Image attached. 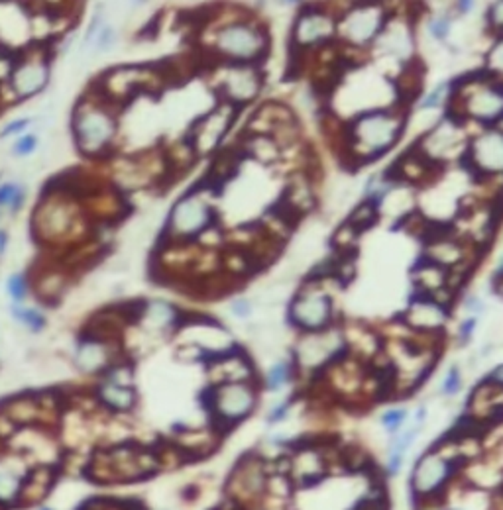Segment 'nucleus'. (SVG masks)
I'll list each match as a JSON object with an SVG mask.
<instances>
[{"label": "nucleus", "instance_id": "1", "mask_svg": "<svg viewBox=\"0 0 503 510\" xmlns=\"http://www.w3.org/2000/svg\"><path fill=\"white\" fill-rule=\"evenodd\" d=\"M162 471L156 448H146L132 439H122L108 448L90 453L83 466V475L95 485H128L154 477Z\"/></svg>", "mask_w": 503, "mask_h": 510}, {"label": "nucleus", "instance_id": "2", "mask_svg": "<svg viewBox=\"0 0 503 510\" xmlns=\"http://www.w3.org/2000/svg\"><path fill=\"white\" fill-rule=\"evenodd\" d=\"M89 214L83 204L45 187L44 196L38 203L30 220L32 235L44 248H69L81 246V238L89 230Z\"/></svg>", "mask_w": 503, "mask_h": 510}, {"label": "nucleus", "instance_id": "3", "mask_svg": "<svg viewBox=\"0 0 503 510\" xmlns=\"http://www.w3.org/2000/svg\"><path fill=\"white\" fill-rule=\"evenodd\" d=\"M71 131L77 149L89 160L110 157L119 133L116 106L103 99L97 90L77 101L71 116Z\"/></svg>", "mask_w": 503, "mask_h": 510}, {"label": "nucleus", "instance_id": "4", "mask_svg": "<svg viewBox=\"0 0 503 510\" xmlns=\"http://www.w3.org/2000/svg\"><path fill=\"white\" fill-rule=\"evenodd\" d=\"M405 128V112L393 110H368L344 128L346 153L352 157L356 167L380 160L387 149L397 144Z\"/></svg>", "mask_w": 503, "mask_h": 510}, {"label": "nucleus", "instance_id": "5", "mask_svg": "<svg viewBox=\"0 0 503 510\" xmlns=\"http://www.w3.org/2000/svg\"><path fill=\"white\" fill-rule=\"evenodd\" d=\"M208 51L228 65H258L269 51L266 28L250 22H232L217 29Z\"/></svg>", "mask_w": 503, "mask_h": 510}, {"label": "nucleus", "instance_id": "6", "mask_svg": "<svg viewBox=\"0 0 503 510\" xmlns=\"http://www.w3.org/2000/svg\"><path fill=\"white\" fill-rule=\"evenodd\" d=\"M203 407L207 408L217 434H222L246 420L258 405V391L254 383L236 381L210 385L203 393Z\"/></svg>", "mask_w": 503, "mask_h": 510}, {"label": "nucleus", "instance_id": "7", "mask_svg": "<svg viewBox=\"0 0 503 510\" xmlns=\"http://www.w3.org/2000/svg\"><path fill=\"white\" fill-rule=\"evenodd\" d=\"M217 220V210L199 194V190L193 189L171 208L163 240L165 244H189L208 230H214Z\"/></svg>", "mask_w": 503, "mask_h": 510}, {"label": "nucleus", "instance_id": "8", "mask_svg": "<svg viewBox=\"0 0 503 510\" xmlns=\"http://www.w3.org/2000/svg\"><path fill=\"white\" fill-rule=\"evenodd\" d=\"M49 81V58L44 45L28 47L20 53H14V65L8 79L10 90L16 101H24L40 94Z\"/></svg>", "mask_w": 503, "mask_h": 510}, {"label": "nucleus", "instance_id": "9", "mask_svg": "<svg viewBox=\"0 0 503 510\" xmlns=\"http://www.w3.org/2000/svg\"><path fill=\"white\" fill-rule=\"evenodd\" d=\"M460 165L476 181L503 173V131L489 130L474 138L460 155Z\"/></svg>", "mask_w": 503, "mask_h": 510}, {"label": "nucleus", "instance_id": "10", "mask_svg": "<svg viewBox=\"0 0 503 510\" xmlns=\"http://www.w3.org/2000/svg\"><path fill=\"white\" fill-rule=\"evenodd\" d=\"M456 469V461L441 450H429L419 457L411 475L413 495L421 500H429L439 496L444 487L450 483Z\"/></svg>", "mask_w": 503, "mask_h": 510}, {"label": "nucleus", "instance_id": "11", "mask_svg": "<svg viewBox=\"0 0 503 510\" xmlns=\"http://www.w3.org/2000/svg\"><path fill=\"white\" fill-rule=\"evenodd\" d=\"M236 106H230L226 102H221L214 110H210L207 116L199 118L193 124L191 131L187 133L185 142L191 146L195 155H203V153H212L221 146L224 133L230 130L234 118L238 116Z\"/></svg>", "mask_w": 503, "mask_h": 510}, {"label": "nucleus", "instance_id": "12", "mask_svg": "<svg viewBox=\"0 0 503 510\" xmlns=\"http://www.w3.org/2000/svg\"><path fill=\"white\" fill-rule=\"evenodd\" d=\"M332 320L334 305L325 292H297L289 306V322L307 334L326 332Z\"/></svg>", "mask_w": 503, "mask_h": 510}, {"label": "nucleus", "instance_id": "13", "mask_svg": "<svg viewBox=\"0 0 503 510\" xmlns=\"http://www.w3.org/2000/svg\"><path fill=\"white\" fill-rule=\"evenodd\" d=\"M120 342H103L89 334L77 335L75 348V365L87 375H103L104 371L119 359L126 357L119 350Z\"/></svg>", "mask_w": 503, "mask_h": 510}, {"label": "nucleus", "instance_id": "14", "mask_svg": "<svg viewBox=\"0 0 503 510\" xmlns=\"http://www.w3.org/2000/svg\"><path fill=\"white\" fill-rule=\"evenodd\" d=\"M387 16L378 8H356L348 10L336 24V34H341L346 44L364 45L371 42L380 31H384Z\"/></svg>", "mask_w": 503, "mask_h": 510}, {"label": "nucleus", "instance_id": "15", "mask_svg": "<svg viewBox=\"0 0 503 510\" xmlns=\"http://www.w3.org/2000/svg\"><path fill=\"white\" fill-rule=\"evenodd\" d=\"M32 463L16 450L0 448V509L16 510L24 479Z\"/></svg>", "mask_w": 503, "mask_h": 510}, {"label": "nucleus", "instance_id": "16", "mask_svg": "<svg viewBox=\"0 0 503 510\" xmlns=\"http://www.w3.org/2000/svg\"><path fill=\"white\" fill-rule=\"evenodd\" d=\"M262 85V71H258L254 65H230V71L217 90L222 102L242 108L258 97Z\"/></svg>", "mask_w": 503, "mask_h": 510}, {"label": "nucleus", "instance_id": "17", "mask_svg": "<svg viewBox=\"0 0 503 510\" xmlns=\"http://www.w3.org/2000/svg\"><path fill=\"white\" fill-rule=\"evenodd\" d=\"M60 463H34L24 479L16 510L36 509L44 505L45 498L51 495L60 481Z\"/></svg>", "mask_w": 503, "mask_h": 510}, {"label": "nucleus", "instance_id": "18", "mask_svg": "<svg viewBox=\"0 0 503 510\" xmlns=\"http://www.w3.org/2000/svg\"><path fill=\"white\" fill-rule=\"evenodd\" d=\"M334 29H336L334 20L328 18L323 10H303L297 18L291 44L301 49H309L312 45H325L334 36Z\"/></svg>", "mask_w": 503, "mask_h": 510}, {"label": "nucleus", "instance_id": "19", "mask_svg": "<svg viewBox=\"0 0 503 510\" xmlns=\"http://www.w3.org/2000/svg\"><path fill=\"white\" fill-rule=\"evenodd\" d=\"M450 316L448 308H444L439 303H434L430 298V294L419 292L415 296L413 305L409 306V310L405 312V322L407 326L415 328L417 332L423 334H437L439 330L444 328V322Z\"/></svg>", "mask_w": 503, "mask_h": 510}, {"label": "nucleus", "instance_id": "20", "mask_svg": "<svg viewBox=\"0 0 503 510\" xmlns=\"http://www.w3.org/2000/svg\"><path fill=\"white\" fill-rule=\"evenodd\" d=\"M93 396L99 408L108 414H130L138 405V393L134 385H120L114 381L99 377V383L93 387Z\"/></svg>", "mask_w": 503, "mask_h": 510}, {"label": "nucleus", "instance_id": "21", "mask_svg": "<svg viewBox=\"0 0 503 510\" xmlns=\"http://www.w3.org/2000/svg\"><path fill=\"white\" fill-rule=\"evenodd\" d=\"M67 285V271L65 265H44L38 267L30 277V289L44 305H56L61 298Z\"/></svg>", "mask_w": 503, "mask_h": 510}, {"label": "nucleus", "instance_id": "22", "mask_svg": "<svg viewBox=\"0 0 503 510\" xmlns=\"http://www.w3.org/2000/svg\"><path fill=\"white\" fill-rule=\"evenodd\" d=\"M267 477L260 461L244 459L230 477V491L234 498H256L266 491Z\"/></svg>", "mask_w": 503, "mask_h": 510}, {"label": "nucleus", "instance_id": "23", "mask_svg": "<svg viewBox=\"0 0 503 510\" xmlns=\"http://www.w3.org/2000/svg\"><path fill=\"white\" fill-rule=\"evenodd\" d=\"M423 71L425 69L421 67V63L417 59L405 63V67L400 75V81L395 83V92H397L403 106H407L409 102H413L419 97L421 87H423Z\"/></svg>", "mask_w": 503, "mask_h": 510}, {"label": "nucleus", "instance_id": "24", "mask_svg": "<svg viewBox=\"0 0 503 510\" xmlns=\"http://www.w3.org/2000/svg\"><path fill=\"white\" fill-rule=\"evenodd\" d=\"M419 430H421V426H417L415 424L413 428H409V430H405L403 434L393 439V444H391V448H389V453H387V463H385V471H387V475H397L401 471V467H403V461H405V455L409 452V448L413 446V442L419 436Z\"/></svg>", "mask_w": 503, "mask_h": 510}, {"label": "nucleus", "instance_id": "25", "mask_svg": "<svg viewBox=\"0 0 503 510\" xmlns=\"http://www.w3.org/2000/svg\"><path fill=\"white\" fill-rule=\"evenodd\" d=\"M10 316L16 322H20L24 328H28L32 334H40L44 332L47 326V318L40 308H32V306L24 305H12L10 308Z\"/></svg>", "mask_w": 503, "mask_h": 510}, {"label": "nucleus", "instance_id": "26", "mask_svg": "<svg viewBox=\"0 0 503 510\" xmlns=\"http://www.w3.org/2000/svg\"><path fill=\"white\" fill-rule=\"evenodd\" d=\"M380 218V212H378V204H373L371 201H364L362 204H358L352 214L348 216L346 224L350 228H354V232L362 233L366 230H370L371 226H376V222Z\"/></svg>", "mask_w": 503, "mask_h": 510}, {"label": "nucleus", "instance_id": "27", "mask_svg": "<svg viewBox=\"0 0 503 510\" xmlns=\"http://www.w3.org/2000/svg\"><path fill=\"white\" fill-rule=\"evenodd\" d=\"M293 373H295V365L289 364V361H278V364H273L269 367V371L266 373V379H264V385H266L267 391L280 393V391H283L293 381Z\"/></svg>", "mask_w": 503, "mask_h": 510}, {"label": "nucleus", "instance_id": "28", "mask_svg": "<svg viewBox=\"0 0 503 510\" xmlns=\"http://www.w3.org/2000/svg\"><path fill=\"white\" fill-rule=\"evenodd\" d=\"M6 291L14 305H22L30 294V277H26L24 273H12L6 281Z\"/></svg>", "mask_w": 503, "mask_h": 510}, {"label": "nucleus", "instance_id": "29", "mask_svg": "<svg viewBox=\"0 0 503 510\" xmlns=\"http://www.w3.org/2000/svg\"><path fill=\"white\" fill-rule=\"evenodd\" d=\"M405 420H407V408H391L382 416V426L385 428V432L395 434Z\"/></svg>", "mask_w": 503, "mask_h": 510}, {"label": "nucleus", "instance_id": "30", "mask_svg": "<svg viewBox=\"0 0 503 510\" xmlns=\"http://www.w3.org/2000/svg\"><path fill=\"white\" fill-rule=\"evenodd\" d=\"M114 40H116V29L112 28V26H108V24H103L101 29H99V34L95 36L93 44H95V49L99 53H103V51H108L114 45Z\"/></svg>", "mask_w": 503, "mask_h": 510}, {"label": "nucleus", "instance_id": "31", "mask_svg": "<svg viewBox=\"0 0 503 510\" xmlns=\"http://www.w3.org/2000/svg\"><path fill=\"white\" fill-rule=\"evenodd\" d=\"M36 147H38V136H34V133H22L14 142V146H12V153H14L16 157H28V155H32L36 151Z\"/></svg>", "mask_w": 503, "mask_h": 510}, {"label": "nucleus", "instance_id": "32", "mask_svg": "<svg viewBox=\"0 0 503 510\" xmlns=\"http://www.w3.org/2000/svg\"><path fill=\"white\" fill-rule=\"evenodd\" d=\"M462 389V373L458 367H450L448 373L444 375L443 394L444 396H456Z\"/></svg>", "mask_w": 503, "mask_h": 510}, {"label": "nucleus", "instance_id": "33", "mask_svg": "<svg viewBox=\"0 0 503 510\" xmlns=\"http://www.w3.org/2000/svg\"><path fill=\"white\" fill-rule=\"evenodd\" d=\"M30 118H18V120H10L2 130H0V140H8L12 136H22L26 128L30 126Z\"/></svg>", "mask_w": 503, "mask_h": 510}, {"label": "nucleus", "instance_id": "34", "mask_svg": "<svg viewBox=\"0 0 503 510\" xmlns=\"http://www.w3.org/2000/svg\"><path fill=\"white\" fill-rule=\"evenodd\" d=\"M488 71H491L493 75H503V38L493 45L491 53H489L488 59Z\"/></svg>", "mask_w": 503, "mask_h": 510}, {"label": "nucleus", "instance_id": "35", "mask_svg": "<svg viewBox=\"0 0 503 510\" xmlns=\"http://www.w3.org/2000/svg\"><path fill=\"white\" fill-rule=\"evenodd\" d=\"M429 31L434 40L443 42V40H446L448 31H450V20H448V18H444V16H439V18L430 20Z\"/></svg>", "mask_w": 503, "mask_h": 510}, {"label": "nucleus", "instance_id": "36", "mask_svg": "<svg viewBox=\"0 0 503 510\" xmlns=\"http://www.w3.org/2000/svg\"><path fill=\"white\" fill-rule=\"evenodd\" d=\"M291 407H293V403H291V400H283L282 405H275V407L267 412V424H269V426H273V424L283 422V420L287 418V414H289Z\"/></svg>", "mask_w": 503, "mask_h": 510}, {"label": "nucleus", "instance_id": "37", "mask_svg": "<svg viewBox=\"0 0 503 510\" xmlns=\"http://www.w3.org/2000/svg\"><path fill=\"white\" fill-rule=\"evenodd\" d=\"M18 189H20V185H18V183H12V181L0 183V210H2V208H10V204L14 201Z\"/></svg>", "mask_w": 503, "mask_h": 510}, {"label": "nucleus", "instance_id": "38", "mask_svg": "<svg viewBox=\"0 0 503 510\" xmlns=\"http://www.w3.org/2000/svg\"><path fill=\"white\" fill-rule=\"evenodd\" d=\"M488 24L495 31L503 34V2H498L489 8L488 12Z\"/></svg>", "mask_w": 503, "mask_h": 510}, {"label": "nucleus", "instance_id": "39", "mask_svg": "<svg viewBox=\"0 0 503 510\" xmlns=\"http://www.w3.org/2000/svg\"><path fill=\"white\" fill-rule=\"evenodd\" d=\"M230 312L240 318V320H246V318H250L251 316V305L248 298H236V301H232V305H230Z\"/></svg>", "mask_w": 503, "mask_h": 510}, {"label": "nucleus", "instance_id": "40", "mask_svg": "<svg viewBox=\"0 0 503 510\" xmlns=\"http://www.w3.org/2000/svg\"><path fill=\"white\" fill-rule=\"evenodd\" d=\"M446 90H448V85H441V87H437L432 92H430L429 97L423 101L421 104V108H434V106H439L441 101L444 99V94H446Z\"/></svg>", "mask_w": 503, "mask_h": 510}, {"label": "nucleus", "instance_id": "41", "mask_svg": "<svg viewBox=\"0 0 503 510\" xmlns=\"http://www.w3.org/2000/svg\"><path fill=\"white\" fill-rule=\"evenodd\" d=\"M476 326H478V318H476V316H474V318H468V320L460 324V330H458L460 344H468V342H470V337H472Z\"/></svg>", "mask_w": 503, "mask_h": 510}, {"label": "nucleus", "instance_id": "42", "mask_svg": "<svg viewBox=\"0 0 503 510\" xmlns=\"http://www.w3.org/2000/svg\"><path fill=\"white\" fill-rule=\"evenodd\" d=\"M26 189L20 185V189H18V192H16V196H14V201H12V204H10V212H20L22 208H24V204H26Z\"/></svg>", "mask_w": 503, "mask_h": 510}, {"label": "nucleus", "instance_id": "43", "mask_svg": "<svg viewBox=\"0 0 503 510\" xmlns=\"http://www.w3.org/2000/svg\"><path fill=\"white\" fill-rule=\"evenodd\" d=\"M489 385H493V387H498V389H502L503 391V364L500 367H495L491 373H489V377L486 379Z\"/></svg>", "mask_w": 503, "mask_h": 510}, {"label": "nucleus", "instance_id": "44", "mask_svg": "<svg viewBox=\"0 0 503 510\" xmlns=\"http://www.w3.org/2000/svg\"><path fill=\"white\" fill-rule=\"evenodd\" d=\"M466 308L470 310V312H476V314H482L484 312V303L478 298V296H470L468 301H466Z\"/></svg>", "mask_w": 503, "mask_h": 510}, {"label": "nucleus", "instance_id": "45", "mask_svg": "<svg viewBox=\"0 0 503 510\" xmlns=\"http://www.w3.org/2000/svg\"><path fill=\"white\" fill-rule=\"evenodd\" d=\"M6 246H8V233L4 230H0V255L6 251Z\"/></svg>", "mask_w": 503, "mask_h": 510}, {"label": "nucleus", "instance_id": "46", "mask_svg": "<svg viewBox=\"0 0 503 510\" xmlns=\"http://www.w3.org/2000/svg\"><path fill=\"white\" fill-rule=\"evenodd\" d=\"M493 292L503 296V277L502 279H493Z\"/></svg>", "mask_w": 503, "mask_h": 510}, {"label": "nucleus", "instance_id": "47", "mask_svg": "<svg viewBox=\"0 0 503 510\" xmlns=\"http://www.w3.org/2000/svg\"><path fill=\"white\" fill-rule=\"evenodd\" d=\"M458 8H460V12H470L468 8H472V2H458Z\"/></svg>", "mask_w": 503, "mask_h": 510}, {"label": "nucleus", "instance_id": "48", "mask_svg": "<svg viewBox=\"0 0 503 510\" xmlns=\"http://www.w3.org/2000/svg\"><path fill=\"white\" fill-rule=\"evenodd\" d=\"M34 510H56L53 507H49V505H40V507H36Z\"/></svg>", "mask_w": 503, "mask_h": 510}, {"label": "nucleus", "instance_id": "49", "mask_svg": "<svg viewBox=\"0 0 503 510\" xmlns=\"http://www.w3.org/2000/svg\"><path fill=\"white\" fill-rule=\"evenodd\" d=\"M0 216H2V214H0Z\"/></svg>", "mask_w": 503, "mask_h": 510}, {"label": "nucleus", "instance_id": "50", "mask_svg": "<svg viewBox=\"0 0 503 510\" xmlns=\"http://www.w3.org/2000/svg\"><path fill=\"white\" fill-rule=\"evenodd\" d=\"M0 510H2V509H0Z\"/></svg>", "mask_w": 503, "mask_h": 510}]
</instances>
